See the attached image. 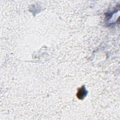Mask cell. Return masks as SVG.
<instances>
[{
	"label": "cell",
	"instance_id": "obj_1",
	"mask_svg": "<svg viewBox=\"0 0 120 120\" xmlns=\"http://www.w3.org/2000/svg\"><path fill=\"white\" fill-rule=\"evenodd\" d=\"M87 91L85 89V86H83L78 90L76 93V96L78 99H82L87 95Z\"/></svg>",
	"mask_w": 120,
	"mask_h": 120
}]
</instances>
